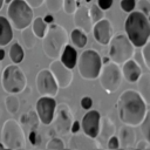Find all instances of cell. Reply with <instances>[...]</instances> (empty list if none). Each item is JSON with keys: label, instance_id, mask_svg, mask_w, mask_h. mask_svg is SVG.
Here are the masks:
<instances>
[{"label": "cell", "instance_id": "cell-41", "mask_svg": "<svg viewBox=\"0 0 150 150\" xmlns=\"http://www.w3.org/2000/svg\"><path fill=\"white\" fill-rule=\"evenodd\" d=\"M136 148H137V149H141V150H143V149H149V148H150V143H149V141H146V139H142V141H138V142H137Z\"/></svg>", "mask_w": 150, "mask_h": 150}, {"label": "cell", "instance_id": "cell-22", "mask_svg": "<svg viewBox=\"0 0 150 150\" xmlns=\"http://www.w3.org/2000/svg\"><path fill=\"white\" fill-rule=\"evenodd\" d=\"M115 132H116V127H115L114 122L108 116L101 117V120H100V131H98V136L101 137V139L107 141L109 137L115 135Z\"/></svg>", "mask_w": 150, "mask_h": 150}, {"label": "cell", "instance_id": "cell-8", "mask_svg": "<svg viewBox=\"0 0 150 150\" xmlns=\"http://www.w3.org/2000/svg\"><path fill=\"white\" fill-rule=\"evenodd\" d=\"M1 143L7 149H23L26 146L23 129L16 120L9 118L2 124Z\"/></svg>", "mask_w": 150, "mask_h": 150}, {"label": "cell", "instance_id": "cell-35", "mask_svg": "<svg viewBox=\"0 0 150 150\" xmlns=\"http://www.w3.org/2000/svg\"><path fill=\"white\" fill-rule=\"evenodd\" d=\"M48 11L52 13H57L62 8V0H45Z\"/></svg>", "mask_w": 150, "mask_h": 150}, {"label": "cell", "instance_id": "cell-42", "mask_svg": "<svg viewBox=\"0 0 150 150\" xmlns=\"http://www.w3.org/2000/svg\"><path fill=\"white\" fill-rule=\"evenodd\" d=\"M32 8H38V7H40L43 2H45V0H25Z\"/></svg>", "mask_w": 150, "mask_h": 150}, {"label": "cell", "instance_id": "cell-43", "mask_svg": "<svg viewBox=\"0 0 150 150\" xmlns=\"http://www.w3.org/2000/svg\"><path fill=\"white\" fill-rule=\"evenodd\" d=\"M29 141H30L32 144H35L36 141H39V135L36 132V130H32L29 132Z\"/></svg>", "mask_w": 150, "mask_h": 150}, {"label": "cell", "instance_id": "cell-14", "mask_svg": "<svg viewBox=\"0 0 150 150\" xmlns=\"http://www.w3.org/2000/svg\"><path fill=\"white\" fill-rule=\"evenodd\" d=\"M68 148L73 150H95L101 145L95 137H90L84 132H74L68 142Z\"/></svg>", "mask_w": 150, "mask_h": 150}, {"label": "cell", "instance_id": "cell-7", "mask_svg": "<svg viewBox=\"0 0 150 150\" xmlns=\"http://www.w3.org/2000/svg\"><path fill=\"white\" fill-rule=\"evenodd\" d=\"M76 66L81 77L86 80H95L98 77L102 67V59L95 49H86L80 56H77Z\"/></svg>", "mask_w": 150, "mask_h": 150}, {"label": "cell", "instance_id": "cell-49", "mask_svg": "<svg viewBox=\"0 0 150 150\" xmlns=\"http://www.w3.org/2000/svg\"><path fill=\"white\" fill-rule=\"evenodd\" d=\"M4 1H5V2H7V4H9V2L12 1V0H4Z\"/></svg>", "mask_w": 150, "mask_h": 150}, {"label": "cell", "instance_id": "cell-29", "mask_svg": "<svg viewBox=\"0 0 150 150\" xmlns=\"http://www.w3.org/2000/svg\"><path fill=\"white\" fill-rule=\"evenodd\" d=\"M23 56H25V52H23L22 47L20 46L19 42H14L12 45V47L9 48V57H11L12 62L19 64L23 60Z\"/></svg>", "mask_w": 150, "mask_h": 150}, {"label": "cell", "instance_id": "cell-12", "mask_svg": "<svg viewBox=\"0 0 150 150\" xmlns=\"http://www.w3.org/2000/svg\"><path fill=\"white\" fill-rule=\"evenodd\" d=\"M55 107H56V102L54 97H50V96H42L36 101L35 111L42 124L49 125L54 121Z\"/></svg>", "mask_w": 150, "mask_h": 150}, {"label": "cell", "instance_id": "cell-37", "mask_svg": "<svg viewBox=\"0 0 150 150\" xmlns=\"http://www.w3.org/2000/svg\"><path fill=\"white\" fill-rule=\"evenodd\" d=\"M121 9L125 13H130L136 7V0H121L120 2Z\"/></svg>", "mask_w": 150, "mask_h": 150}, {"label": "cell", "instance_id": "cell-11", "mask_svg": "<svg viewBox=\"0 0 150 150\" xmlns=\"http://www.w3.org/2000/svg\"><path fill=\"white\" fill-rule=\"evenodd\" d=\"M55 112L54 115H56L55 118V132L64 136L70 132V127L74 122V115L69 108L68 104L66 103H61L59 105L55 107Z\"/></svg>", "mask_w": 150, "mask_h": 150}, {"label": "cell", "instance_id": "cell-20", "mask_svg": "<svg viewBox=\"0 0 150 150\" xmlns=\"http://www.w3.org/2000/svg\"><path fill=\"white\" fill-rule=\"evenodd\" d=\"M60 61L69 69H73L75 66H76V62H77V52L74 47L69 46V45H66L60 54Z\"/></svg>", "mask_w": 150, "mask_h": 150}, {"label": "cell", "instance_id": "cell-15", "mask_svg": "<svg viewBox=\"0 0 150 150\" xmlns=\"http://www.w3.org/2000/svg\"><path fill=\"white\" fill-rule=\"evenodd\" d=\"M100 120L101 115L97 110H89L84 114L82 117V121L80 122V125L84 134H87L90 137H97L100 131Z\"/></svg>", "mask_w": 150, "mask_h": 150}, {"label": "cell", "instance_id": "cell-30", "mask_svg": "<svg viewBox=\"0 0 150 150\" xmlns=\"http://www.w3.org/2000/svg\"><path fill=\"white\" fill-rule=\"evenodd\" d=\"M89 15H90L93 22L95 23V22H97L98 20H101V19L104 18V11L101 9L97 4H93V5L89 7Z\"/></svg>", "mask_w": 150, "mask_h": 150}, {"label": "cell", "instance_id": "cell-10", "mask_svg": "<svg viewBox=\"0 0 150 150\" xmlns=\"http://www.w3.org/2000/svg\"><path fill=\"white\" fill-rule=\"evenodd\" d=\"M35 86L42 96L55 97L59 91V86L49 69H41L35 77Z\"/></svg>", "mask_w": 150, "mask_h": 150}, {"label": "cell", "instance_id": "cell-26", "mask_svg": "<svg viewBox=\"0 0 150 150\" xmlns=\"http://www.w3.org/2000/svg\"><path fill=\"white\" fill-rule=\"evenodd\" d=\"M47 28H48V26L45 22L43 18L38 16V18L32 20V29H33V32H34V34H35V36L38 39H42L43 38V35L46 34Z\"/></svg>", "mask_w": 150, "mask_h": 150}, {"label": "cell", "instance_id": "cell-36", "mask_svg": "<svg viewBox=\"0 0 150 150\" xmlns=\"http://www.w3.org/2000/svg\"><path fill=\"white\" fill-rule=\"evenodd\" d=\"M136 6L139 9V12H142L144 15L149 18L150 15V1L149 0H138L136 2Z\"/></svg>", "mask_w": 150, "mask_h": 150}, {"label": "cell", "instance_id": "cell-9", "mask_svg": "<svg viewBox=\"0 0 150 150\" xmlns=\"http://www.w3.org/2000/svg\"><path fill=\"white\" fill-rule=\"evenodd\" d=\"M98 79L103 90H105L108 94L115 93L120 88L123 79L121 67L112 61H109V62L107 61L101 67Z\"/></svg>", "mask_w": 150, "mask_h": 150}, {"label": "cell", "instance_id": "cell-4", "mask_svg": "<svg viewBox=\"0 0 150 150\" xmlns=\"http://www.w3.org/2000/svg\"><path fill=\"white\" fill-rule=\"evenodd\" d=\"M7 15L11 25L18 30L29 26L34 19L33 8L25 0H12L8 4Z\"/></svg>", "mask_w": 150, "mask_h": 150}, {"label": "cell", "instance_id": "cell-51", "mask_svg": "<svg viewBox=\"0 0 150 150\" xmlns=\"http://www.w3.org/2000/svg\"><path fill=\"white\" fill-rule=\"evenodd\" d=\"M0 68H1V61H0Z\"/></svg>", "mask_w": 150, "mask_h": 150}, {"label": "cell", "instance_id": "cell-40", "mask_svg": "<svg viewBox=\"0 0 150 150\" xmlns=\"http://www.w3.org/2000/svg\"><path fill=\"white\" fill-rule=\"evenodd\" d=\"M112 2H114V0H97L98 7H100L101 9H103V11L109 9V8L112 6Z\"/></svg>", "mask_w": 150, "mask_h": 150}, {"label": "cell", "instance_id": "cell-19", "mask_svg": "<svg viewBox=\"0 0 150 150\" xmlns=\"http://www.w3.org/2000/svg\"><path fill=\"white\" fill-rule=\"evenodd\" d=\"M122 75L128 82H136L139 75L142 74V68L135 60H127L125 62L122 63Z\"/></svg>", "mask_w": 150, "mask_h": 150}, {"label": "cell", "instance_id": "cell-1", "mask_svg": "<svg viewBox=\"0 0 150 150\" xmlns=\"http://www.w3.org/2000/svg\"><path fill=\"white\" fill-rule=\"evenodd\" d=\"M116 109L118 118L123 124L137 127L141 124L148 111V103L138 91L127 89L120 95Z\"/></svg>", "mask_w": 150, "mask_h": 150}, {"label": "cell", "instance_id": "cell-45", "mask_svg": "<svg viewBox=\"0 0 150 150\" xmlns=\"http://www.w3.org/2000/svg\"><path fill=\"white\" fill-rule=\"evenodd\" d=\"M53 15H50V14H48V15H46L45 18H43V20H45V22L46 23H52L53 22Z\"/></svg>", "mask_w": 150, "mask_h": 150}, {"label": "cell", "instance_id": "cell-38", "mask_svg": "<svg viewBox=\"0 0 150 150\" xmlns=\"http://www.w3.org/2000/svg\"><path fill=\"white\" fill-rule=\"evenodd\" d=\"M107 146H108V149H118L120 148V143H118V138H117V136H115V135H112L111 137H109L108 139H107Z\"/></svg>", "mask_w": 150, "mask_h": 150}, {"label": "cell", "instance_id": "cell-13", "mask_svg": "<svg viewBox=\"0 0 150 150\" xmlns=\"http://www.w3.org/2000/svg\"><path fill=\"white\" fill-rule=\"evenodd\" d=\"M49 70L53 74L59 88H67L70 86L73 81L71 69L67 68L60 60L54 59V61L49 64Z\"/></svg>", "mask_w": 150, "mask_h": 150}, {"label": "cell", "instance_id": "cell-47", "mask_svg": "<svg viewBox=\"0 0 150 150\" xmlns=\"http://www.w3.org/2000/svg\"><path fill=\"white\" fill-rule=\"evenodd\" d=\"M4 4H5V1H4V0H0V11H1V8H2Z\"/></svg>", "mask_w": 150, "mask_h": 150}, {"label": "cell", "instance_id": "cell-18", "mask_svg": "<svg viewBox=\"0 0 150 150\" xmlns=\"http://www.w3.org/2000/svg\"><path fill=\"white\" fill-rule=\"evenodd\" d=\"M117 138H118L120 148H124V149L132 148L136 142V132L134 130V127L128 124L122 125L118 130Z\"/></svg>", "mask_w": 150, "mask_h": 150}, {"label": "cell", "instance_id": "cell-48", "mask_svg": "<svg viewBox=\"0 0 150 150\" xmlns=\"http://www.w3.org/2000/svg\"><path fill=\"white\" fill-rule=\"evenodd\" d=\"M0 149H5V146H4V144L0 142Z\"/></svg>", "mask_w": 150, "mask_h": 150}, {"label": "cell", "instance_id": "cell-50", "mask_svg": "<svg viewBox=\"0 0 150 150\" xmlns=\"http://www.w3.org/2000/svg\"><path fill=\"white\" fill-rule=\"evenodd\" d=\"M84 1H86V2H90L91 0H84Z\"/></svg>", "mask_w": 150, "mask_h": 150}, {"label": "cell", "instance_id": "cell-52", "mask_svg": "<svg viewBox=\"0 0 150 150\" xmlns=\"http://www.w3.org/2000/svg\"><path fill=\"white\" fill-rule=\"evenodd\" d=\"M76 1H81V0H76Z\"/></svg>", "mask_w": 150, "mask_h": 150}, {"label": "cell", "instance_id": "cell-44", "mask_svg": "<svg viewBox=\"0 0 150 150\" xmlns=\"http://www.w3.org/2000/svg\"><path fill=\"white\" fill-rule=\"evenodd\" d=\"M80 128H81L80 122H77V121L74 120V122H73V124H71V127H70V131H71V132H77Z\"/></svg>", "mask_w": 150, "mask_h": 150}, {"label": "cell", "instance_id": "cell-33", "mask_svg": "<svg viewBox=\"0 0 150 150\" xmlns=\"http://www.w3.org/2000/svg\"><path fill=\"white\" fill-rule=\"evenodd\" d=\"M62 8L66 14L71 15L77 8V1L76 0H62Z\"/></svg>", "mask_w": 150, "mask_h": 150}, {"label": "cell", "instance_id": "cell-34", "mask_svg": "<svg viewBox=\"0 0 150 150\" xmlns=\"http://www.w3.org/2000/svg\"><path fill=\"white\" fill-rule=\"evenodd\" d=\"M143 49H142V60L144 62V66L146 69H150V54H149V50H150V42L148 41L146 43H144L143 46Z\"/></svg>", "mask_w": 150, "mask_h": 150}, {"label": "cell", "instance_id": "cell-24", "mask_svg": "<svg viewBox=\"0 0 150 150\" xmlns=\"http://www.w3.org/2000/svg\"><path fill=\"white\" fill-rule=\"evenodd\" d=\"M70 40L73 42V45L77 48H83L87 42H88V38H87V33H84L83 30L79 29V28H74L70 33Z\"/></svg>", "mask_w": 150, "mask_h": 150}, {"label": "cell", "instance_id": "cell-23", "mask_svg": "<svg viewBox=\"0 0 150 150\" xmlns=\"http://www.w3.org/2000/svg\"><path fill=\"white\" fill-rule=\"evenodd\" d=\"M136 82H137V87L139 90L138 93L142 95L144 101L149 103L150 101V74L149 73L141 74Z\"/></svg>", "mask_w": 150, "mask_h": 150}, {"label": "cell", "instance_id": "cell-46", "mask_svg": "<svg viewBox=\"0 0 150 150\" xmlns=\"http://www.w3.org/2000/svg\"><path fill=\"white\" fill-rule=\"evenodd\" d=\"M5 57V50L2 48H0V61H2Z\"/></svg>", "mask_w": 150, "mask_h": 150}, {"label": "cell", "instance_id": "cell-2", "mask_svg": "<svg viewBox=\"0 0 150 150\" xmlns=\"http://www.w3.org/2000/svg\"><path fill=\"white\" fill-rule=\"evenodd\" d=\"M124 29L128 39L135 47H142L150 38V21L139 11H131L125 19Z\"/></svg>", "mask_w": 150, "mask_h": 150}, {"label": "cell", "instance_id": "cell-32", "mask_svg": "<svg viewBox=\"0 0 150 150\" xmlns=\"http://www.w3.org/2000/svg\"><path fill=\"white\" fill-rule=\"evenodd\" d=\"M47 149H49V150H61V149H64V143H63V141L60 138V137H56V136H54V137H52L49 141H48V143H47Z\"/></svg>", "mask_w": 150, "mask_h": 150}, {"label": "cell", "instance_id": "cell-3", "mask_svg": "<svg viewBox=\"0 0 150 150\" xmlns=\"http://www.w3.org/2000/svg\"><path fill=\"white\" fill-rule=\"evenodd\" d=\"M69 36L67 29L60 25L52 23L46 34L42 38V49L47 57L57 59L63 49V47L68 43Z\"/></svg>", "mask_w": 150, "mask_h": 150}, {"label": "cell", "instance_id": "cell-28", "mask_svg": "<svg viewBox=\"0 0 150 150\" xmlns=\"http://www.w3.org/2000/svg\"><path fill=\"white\" fill-rule=\"evenodd\" d=\"M5 107H6V110L9 114L15 115L19 111V108H20V100H19V97L15 94L7 95L6 98H5Z\"/></svg>", "mask_w": 150, "mask_h": 150}, {"label": "cell", "instance_id": "cell-39", "mask_svg": "<svg viewBox=\"0 0 150 150\" xmlns=\"http://www.w3.org/2000/svg\"><path fill=\"white\" fill-rule=\"evenodd\" d=\"M91 105H93V100H91V97H89V96L82 97V100H81V107H82L84 110L90 109Z\"/></svg>", "mask_w": 150, "mask_h": 150}, {"label": "cell", "instance_id": "cell-6", "mask_svg": "<svg viewBox=\"0 0 150 150\" xmlns=\"http://www.w3.org/2000/svg\"><path fill=\"white\" fill-rule=\"evenodd\" d=\"M1 84L6 93L18 94L26 88L27 77L23 70L16 63H12L4 68L1 75Z\"/></svg>", "mask_w": 150, "mask_h": 150}, {"label": "cell", "instance_id": "cell-16", "mask_svg": "<svg viewBox=\"0 0 150 150\" xmlns=\"http://www.w3.org/2000/svg\"><path fill=\"white\" fill-rule=\"evenodd\" d=\"M91 30L94 34V39L100 45H108L112 36V26L110 21L105 18L95 22V25H93Z\"/></svg>", "mask_w": 150, "mask_h": 150}, {"label": "cell", "instance_id": "cell-31", "mask_svg": "<svg viewBox=\"0 0 150 150\" xmlns=\"http://www.w3.org/2000/svg\"><path fill=\"white\" fill-rule=\"evenodd\" d=\"M139 125H141V131L144 136V139L150 141V115H149V111H146V114Z\"/></svg>", "mask_w": 150, "mask_h": 150}, {"label": "cell", "instance_id": "cell-21", "mask_svg": "<svg viewBox=\"0 0 150 150\" xmlns=\"http://www.w3.org/2000/svg\"><path fill=\"white\" fill-rule=\"evenodd\" d=\"M13 40V28L8 19L0 16V47L8 45Z\"/></svg>", "mask_w": 150, "mask_h": 150}, {"label": "cell", "instance_id": "cell-17", "mask_svg": "<svg viewBox=\"0 0 150 150\" xmlns=\"http://www.w3.org/2000/svg\"><path fill=\"white\" fill-rule=\"evenodd\" d=\"M74 25L76 28L83 30L84 33H90L93 29V20L89 15V8L86 6H80L76 8L74 12V18H73Z\"/></svg>", "mask_w": 150, "mask_h": 150}, {"label": "cell", "instance_id": "cell-25", "mask_svg": "<svg viewBox=\"0 0 150 150\" xmlns=\"http://www.w3.org/2000/svg\"><path fill=\"white\" fill-rule=\"evenodd\" d=\"M21 122H22L23 124H26V125L29 128V130L32 131V130H36V129L39 128V122H40V120H39V117H38L36 111L30 109V110L27 111L25 115H22Z\"/></svg>", "mask_w": 150, "mask_h": 150}, {"label": "cell", "instance_id": "cell-27", "mask_svg": "<svg viewBox=\"0 0 150 150\" xmlns=\"http://www.w3.org/2000/svg\"><path fill=\"white\" fill-rule=\"evenodd\" d=\"M21 38H22V41H23V43H25V46H26L27 49L33 48V47L35 46L36 39H38V38L35 36V34H34L32 27L29 28V26H27V27H25L23 29H21Z\"/></svg>", "mask_w": 150, "mask_h": 150}, {"label": "cell", "instance_id": "cell-5", "mask_svg": "<svg viewBox=\"0 0 150 150\" xmlns=\"http://www.w3.org/2000/svg\"><path fill=\"white\" fill-rule=\"evenodd\" d=\"M109 59L117 63L122 64L127 60L131 59L135 53V46L128 39L127 34L118 33L111 36L109 41Z\"/></svg>", "mask_w": 150, "mask_h": 150}]
</instances>
